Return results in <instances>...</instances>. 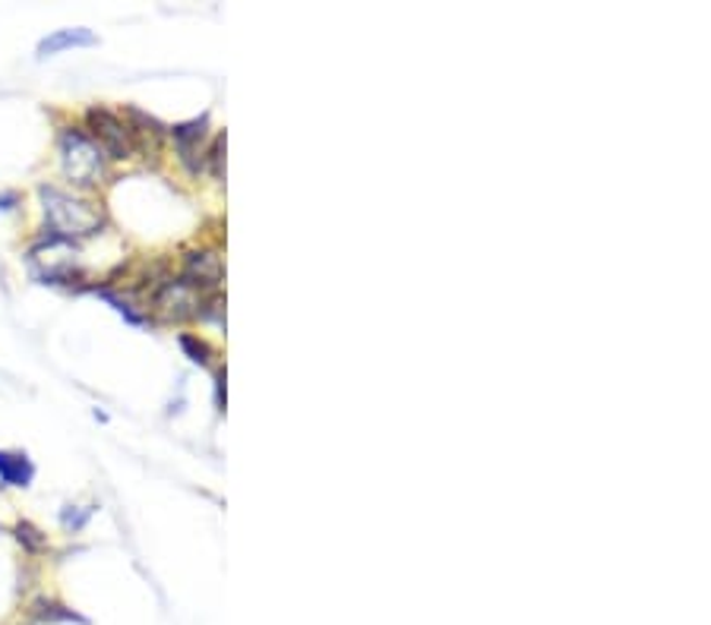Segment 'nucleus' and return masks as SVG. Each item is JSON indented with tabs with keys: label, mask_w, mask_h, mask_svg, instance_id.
<instances>
[{
	"label": "nucleus",
	"mask_w": 711,
	"mask_h": 625,
	"mask_svg": "<svg viewBox=\"0 0 711 625\" xmlns=\"http://www.w3.org/2000/svg\"><path fill=\"white\" fill-rule=\"evenodd\" d=\"M38 196H41V208H45V225H48L54 241L73 243L79 238H92L105 225L102 212L92 203L71 196V193H64L58 187H41Z\"/></svg>",
	"instance_id": "obj_1"
},
{
	"label": "nucleus",
	"mask_w": 711,
	"mask_h": 625,
	"mask_svg": "<svg viewBox=\"0 0 711 625\" xmlns=\"http://www.w3.org/2000/svg\"><path fill=\"white\" fill-rule=\"evenodd\" d=\"M61 162L76 187H96L105 177V152L96 139L76 127L61 133Z\"/></svg>",
	"instance_id": "obj_2"
},
{
	"label": "nucleus",
	"mask_w": 711,
	"mask_h": 625,
	"mask_svg": "<svg viewBox=\"0 0 711 625\" xmlns=\"http://www.w3.org/2000/svg\"><path fill=\"white\" fill-rule=\"evenodd\" d=\"M86 124L92 130V139L99 142V149L107 158H130L134 155V137H130V124H124L114 111L107 107H89L86 111Z\"/></svg>",
	"instance_id": "obj_3"
},
{
	"label": "nucleus",
	"mask_w": 711,
	"mask_h": 625,
	"mask_svg": "<svg viewBox=\"0 0 711 625\" xmlns=\"http://www.w3.org/2000/svg\"><path fill=\"white\" fill-rule=\"evenodd\" d=\"M29 259H33V269H36L38 276L48 278V281H67L73 276V269H76V246L71 241H51L41 243L36 246L33 253H29Z\"/></svg>",
	"instance_id": "obj_4"
},
{
	"label": "nucleus",
	"mask_w": 711,
	"mask_h": 625,
	"mask_svg": "<svg viewBox=\"0 0 711 625\" xmlns=\"http://www.w3.org/2000/svg\"><path fill=\"white\" fill-rule=\"evenodd\" d=\"M221 276H225V266H221V256L213 253V250H193L187 253L183 259V284L187 288H203V291H213L221 284Z\"/></svg>",
	"instance_id": "obj_5"
},
{
	"label": "nucleus",
	"mask_w": 711,
	"mask_h": 625,
	"mask_svg": "<svg viewBox=\"0 0 711 625\" xmlns=\"http://www.w3.org/2000/svg\"><path fill=\"white\" fill-rule=\"evenodd\" d=\"M155 307L165 312L168 319H187V316H200V297L193 294V288H187L183 281H162L155 291Z\"/></svg>",
	"instance_id": "obj_6"
},
{
	"label": "nucleus",
	"mask_w": 711,
	"mask_h": 625,
	"mask_svg": "<svg viewBox=\"0 0 711 625\" xmlns=\"http://www.w3.org/2000/svg\"><path fill=\"white\" fill-rule=\"evenodd\" d=\"M172 137H175V145H178V155L180 162H183V168H187L190 174H200L203 162H206V149H203V139H206V117L172 127Z\"/></svg>",
	"instance_id": "obj_7"
},
{
	"label": "nucleus",
	"mask_w": 711,
	"mask_h": 625,
	"mask_svg": "<svg viewBox=\"0 0 711 625\" xmlns=\"http://www.w3.org/2000/svg\"><path fill=\"white\" fill-rule=\"evenodd\" d=\"M36 477L33 461L23 451L0 449V484L3 486H29Z\"/></svg>",
	"instance_id": "obj_8"
},
{
	"label": "nucleus",
	"mask_w": 711,
	"mask_h": 625,
	"mask_svg": "<svg viewBox=\"0 0 711 625\" xmlns=\"http://www.w3.org/2000/svg\"><path fill=\"white\" fill-rule=\"evenodd\" d=\"M99 38L89 33V29H61V33L48 35L41 44H38V58H54V54H61V51H67V48H89V44H96Z\"/></svg>",
	"instance_id": "obj_9"
},
{
	"label": "nucleus",
	"mask_w": 711,
	"mask_h": 625,
	"mask_svg": "<svg viewBox=\"0 0 711 625\" xmlns=\"http://www.w3.org/2000/svg\"><path fill=\"white\" fill-rule=\"evenodd\" d=\"M36 616L41 620V623H54V620H64V623H71V620H76V613H71V610H64L61 603H36Z\"/></svg>",
	"instance_id": "obj_10"
},
{
	"label": "nucleus",
	"mask_w": 711,
	"mask_h": 625,
	"mask_svg": "<svg viewBox=\"0 0 711 625\" xmlns=\"http://www.w3.org/2000/svg\"><path fill=\"white\" fill-rule=\"evenodd\" d=\"M180 347L190 354V360L193 363H210V345L206 342H200V339H193V335H180Z\"/></svg>",
	"instance_id": "obj_11"
},
{
	"label": "nucleus",
	"mask_w": 711,
	"mask_h": 625,
	"mask_svg": "<svg viewBox=\"0 0 711 625\" xmlns=\"http://www.w3.org/2000/svg\"><path fill=\"white\" fill-rule=\"evenodd\" d=\"M16 537H20V544H26L29 550H41V547H45L41 531H38L36 524H29V521H23V524L16 527Z\"/></svg>",
	"instance_id": "obj_12"
},
{
	"label": "nucleus",
	"mask_w": 711,
	"mask_h": 625,
	"mask_svg": "<svg viewBox=\"0 0 711 625\" xmlns=\"http://www.w3.org/2000/svg\"><path fill=\"white\" fill-rule=\"evenodd\" d=\"M210 162H213L215 177H221L225 174V137H215L213 149H210Z\"/></svg>",
	"instance_id": "obj_13"
},
{
	"label": "nucleus",
	"mask_w": 711,
	"mask_h": 625,
	"mask_svg": "<svg viewBox=\"0 0 711 625\" xmlns=\"http://www.w3.org/2000/svg\"><path fill=\"white\" fill-rule=\"evenodd\" d=\"M89 515H92V509H86L82 515H76V512H73V506H67V509H64V515H61V521H64V527H67V531H79V527L89 521Z\"/></svg>",
	"instance_id": "obj_14"
}]
</instances>
